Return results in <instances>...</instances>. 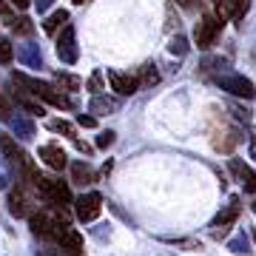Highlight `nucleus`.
Masks as SVG:
<instances>
[{
	"instance_id": "25",
	"label": "nucleus",
	"mask_w": 256,
	"mask_h": 256,
	"mask_svg": "<svg viewBox=\"0 0 256 256\" xmlns=\"http://www.w3.org/2000/svg\"><path fill=\"white\" fill-rule=\"evenodd\" d=\"M156 80H160V74L154 72V66H146L142 68V77H140V86H154Z\"/></svg>"
},
{
	"instance_id": "32",
	"label": "nucleus",
	"mask_w": 256,
	"mask_h": 256,
	"mask_svg": "<svg viewBox=\"0 0 256 256\" xmlns=\"http://www.w3.org/2000/svg\"><path fill=\"white\" fill-rule=\"evenodd\" d=\"M176 3H180L182 9H200V6H205V3H208V0H176Z\"/></svg>"
},
{
	"instance_id": "19",
	"label": "nucleus",
	"mask_w": 256,
	"mask_h": 256,
	"mask_svg": "<svg viewBox=\"0 0 256 256\" xmlns=\"http://www.w3.org/2000/svg\"><path fill=\"white\" fill-rule=\"evenodd\" d=\"M46 126H48V131H54V134H66V137L77 140V131H74V126H72V122H66V120H48Z\"/></svg>"
},
{
	"instance_id": "23",
	"label": "nucleus",
	"mask_w": 256,
	"mask_h": 256,
	"mask_svg": "<svg viewBox=\"0 0 256 256\" xmlns=\"http://www.w3.org/2000/svg\"><path fill=\"white\" fill-rule=\"evenodd\" d=\"M54 80L63 86V88H68V92H77L80 88V77H74V74H63V72H57L54 74Z\"/></svg>"
},
{
	"instance_id": "6",
	"label": "nucleus",
	"mask_w": 256,
	"mask_h": 256,
	"mask_svg": "<svg viewBox=\"0 0 256 256\" xmlns=\"http://www.w3.org/2000/svg\"><path fill=\"white\" fill-rule=\"evenodd\" d=\"M214 80H216V86H222V92H230L234 97H245V100H254L256 97L254 82L248 80V77H242V74L222 72V74H216Z\"/></svg>"
},
{
	"instance_id": "14",
	"label": "nucleus",
	"mask_w": 256,
	"mask_h": 256,
	"mask_svg": "<svg viewBox=\"0 0 256 256\" xmlns=\"http://www.w3.org/2000/svg\"><path fill=\"white\" fill-rule=\"evenodd\" d=\"M40 160L52 168V171H63L66 165H68V156L66 151L57 142H46V146H40Z\"/></svg>"
},
{
	"instance_id": "29",
	"label": "nucleus",
	"mask_w": 256,
	"mask_h": 256,
	"mask_svg": "<svg viewBox=\"0 0 256 256\" xmlns=\"http://www.w3.org/2000/svg\"><path fill=\"white\" fill-rule=\"evenodd\" d=\"M88 92L92 94H100L102 92V72H94L92 80H88Z\"/></svg>"
},
{
	"instance_id": "10",
	"label": "nucleus",
	"mask_w": 256,
	"mask_h": 256,
	"mask_svg": "<svg viewBox=\"0 0 256 256\" xmlns=\"http://www.w3.org/2000/svg\"><path fill=\"white\" fill-rule=\"evenodd\" d=\"M100 210H102V196L97 191H88L74 200V214H77L80 222H94L100 216Z\"/></svg>"
},
{
	"instance_id": "27",
	"label": "nucleus",
	"mask_w": 256,
	"mask_h": 256,
	"mask_svg": "<svg viewBox=\"0 0 256 256\" xmlns=\"http://www.w3.org/2000/svg\"><path fill=\"white\" fill-rule=\"evenodd\" d=\"M114 140H117V134H114V131H102L100 137H97V148H102V151H106V148L114 146Z\"/></svg>"
},
{
	"instance_id": "1",
	"label": "nucleus",
	"mask_w": 256,
	"mask_h": 256,
	"mask_svg": "<svg viewBox=\"0 0 256 256\" xmlns=\"http://www.w3.org/2000/svg\"><path fill=\"white\" fill-rule=\"evenodd\" d=\"M23 180H26V182L40 194V200L46 202V205H52V208L66 210L68 205H72V188H68V182H63V180H54V176L40 174L37 168L28 176H23Z\"/></svg>"
},
{
	"instance_id": "16",
	"label": "nucleus",
	"mask_w": 256,
	"mask_h": 256,
	"mask_svg": "<svg viewBox=\"0 0 256 256\" xmlns=\"http://www.w3.org/2000/svg\"><path fill=\"white\" fill-rule=\"evenodd\" d=\"M72 182L88 188V185L97 182V174H94V168L88 162H72Z\"/></svg>"
},
{
	"instance_id": "12",
	"label": "nucleus",
	"mask_w": 256,
	"mask_h": 256,
	"mask_svg": "<svg viewBox=\"0 0 256 256\" xmlns=\"http://www.w3.org/2000/svg\"><path fill=\"white\" fill-rule=\"evenodd\" d=\"M250 9V0H216V14L222 20H242Z\"/></svg>"
},
{
	"instance_id": "7",
	"label": "nucleus",
	"mask_w": 256,
	"mask_h": 256,
	"mask_svg": "<svg viewBox=\"0 0 256 256\" xmlns=\"http://www.w3.org/2000/svg\"><path fill=\"white\" fill-rule=\"evenodd\" d=\"M28 188H32V185H28L23 176H18V185H14L12 194H9V210L14 216H28L34 208H40V205L28 196Z\"/></svg>"
},
{
	"instance_id": "17",
	"label": "nucleus",
	"mask_w": 256,
	"mask_h": 256,
	"mask_svg": "<svg viewBox=\"0 0 256 256\" xmlns=\"http://www.w3.org/2000/svg\"><path fill=\"white\" fill-rule=\"evenodd\" d=\"M66 23H68V12L57 9V12H52V14H48V20L43 23V32H46V34H57V28L66 26Z\"/></svg>"
},
{
	"instance_id": "36",
	"label": "nucleus",
	"mask_w": 256,
	"mask_h": 256,
	"mask_svg": "<svg viewBox=\"0 0 256 256\" xmlns=\"http://www.w3.org/2000/svg\"><path fill=\"white\" fill-rule=\"evenodd\" d=\"M32 0H9V6H18V9H26Z\"/></svg>"
},
{
	"instance_id": "30",
	"label": "nucleus",
	"mask_w": 256,
	"mask_h": 256,
	"mask_svg": "<svg viewBox=\"0 0 256 256\" xmlns=\"http://www.w3.org/2000/svg\"><path fill=\"white\" fill-rule=\"evenodd\" d=\"M0 120L12 122V108H9V100H6V94L3 92H0Z\"/></svg>"
},
{
	"instance_id": "24",
	"label": "nucleus",
	"mask_w": 256,
	"mask_h": 256,
	"mask_svg": "<svg viewBox=\"0 0 256 256\" xmlns=\"http://www.w3.org/2000/svg\"><path fill=\"white\" fill-rule=\"evenodd\" d=\"M168 52H171V54H176V57H182L185 52H188V43H185V37H182V34H176L174 40H171Z\"/></svg>"
},
{
	"instance_id": "28",
	"label": "nucleus",
	"mask_w": 256,
	"mask_h": 256,
	"mask_svg": "<svg viewBox=\"0 0 256 256\" xmlns=\"http://www.w3.org/2000/svg\"><path fill=\"white\" fill-rule=\"evenodd\" d=\"M228 248H230V250H248V236H245V234H236V236L228 242Z\"/></svg>"
},
{
	"instance_id": "18",
	"label": "nucleus",
	"mask_w": 256,
	"mask_h": 256,
	"mask_svg": "<svg viewBox=\"0 0 256 256\" xmlns=\"http://www.w3.org/2000/svg\"><path fill=\"white\" fill-rule=\"evenodd\" d=\"M120 102L117 100H108V97H100V94H94L92 100V114H108V111H117Z\"/></svg>"
},
{
	"instance_id": "3",
	"label": "nucleus",
	"mask_w": 256,
	"mask_h": 256,
	"mask_svg": "<svg viewBox=\"0 0 256 256\" xmlns=\"http://www.w3.org/2000/svg\"><path fill=\"white\" fill-rule=\"evenodd\" d=\"M210 140H214V148L225 151V154L239 146V128L228 120V114L210 117Z\"/></svg>"
},
{
	"instance_id": "33",
	"label": "nucleus",
	"mask_w": 256,
	"mask_h": 256,
	"mask_svg": "<svg viewBox=\"0 0 256 256\" xmlns=\"http://www.w3.org/2000/svg\"><path fill=\"white\" fill-rule=\"evenodd\" d=\"M77 122H80L82 128H94V126H97V120H94L92 114H80V117H77Z\"/></svg>"
},
{
	"instance_id": "9",
	"label": "nucleus",
	"mask_w": 256,
	"mask_h": 256,
	"mask_svg": "<svg viewBox=\"0 0 256 256\" xmlns=\"http://www.w3.org/2000/svg\"><path fill=\"white\" fill-rule=\"evenodd\" d=\"M0 151L9 156V162L18 165L20 174H28V171H34V168H37L34 160H32V156H28L26 151H23V148L18 146V142H14V140L9 137V134H0Z\"/></svg>"
},
{
	"instance_id": "40",
	"label": "nucleus",
	"mask_w": 256,
	"mask_h": 256,
	"mask_svg": "<svg viewBox=\"0 0 256 256\" xmlns=\"http://www.w3.org/2000/svg\"><path fill=\"white\" fill-rule=\"evenodd\" d=\"M254 242H256V234H254Z\"/></svg>"
},
{
	"instance_id": "2",
	"label": "nucleus",
	"mask_w": 256,
	"mask_h": 256,
	"mask_svg": "<svg viewBox=\"0 0 256 256\" xmlns=\"http://www.w3.org/2000/svg\"><path fill=\"white\" fill-rule=\"evenodd\" d=\"M12 82L20 86V88H26V94H34L37 100H46V102H52V106H57V108H66V111L74 108V100L68 94H63L60 88H54V86H48V82H43V80H34V77H28V74H23V72L12 74Z\"/></svg>"
},
{
	"instance_id": "26",
	"label": "nucleus",
	"mask_w": 256,
	"mask_h": 256,
	"mask_svg": "<svg viewBox=\"0 0 256 256\" xmlns=\"http://www.w3.org/2000/svg\"><path fill=\"white\" fill-rule=\"evenodd\" d=\"M12 57H14V48H12V43L0 37V63H12Z\"/></svg>"
},
{
	"instance_id": "39",
	"label": "nucleus",
	"mask_w": 256,
	"mask_h": 256,
	"mask_svg": "<svg viewBox=\"0 0 256 256\" xmlns=\"http://www.w3.org/2000/svg\"><path fill=\"white\" fill-rule=\"evenodd\" d=\"M254 214H256V202H254Z\"/></svg>"
},
{
	"instance_id": "35",
	"label": "nucleus",
	"mask_w": 256,
	"mask_h": 256,
	"mask_svg": "<svg viewBox=\"0 0 256 256\" xmlns=\"http://www.w3.org/2000/svg\"><path fill=\"white\" fill-rule=\"evenodd\" d=\"M0 14H6V18H12V9H9V3H6V0H0Z\"/></svg>"
},
{
	"instance_id": "8",
	"label": "nucleus",
	"mask_w": 256,
	"mask_h": 256,
	"mask_svg": "<svg viewBox=\"0 0 256 256\" xmlns=\"http://www.w3.org/2000/svg\"><path fill=\"white\" fill-rule=\"evenodd\" d=\"M52 245H54L60 254H66V256H82V236L72 228V225H68V222H66L63 228L54 234Z\"/></svg>"
},
{
	"instance_id": "4",
	"label": "nucleus",
	"mask_w": 256,
	"mask_h": 256,
	"mask_svg": "<svg viewBox=\"0 0 256 256\" xmlns=\"http://www.w3.org/2000/svg\"><path fill=\"white\" fill-rule=\"evenodd\" d=\"M222 26H225V20H222L216 12H205V14L200 18V23H196V32H194V43H196L202 52L214 48V43H216V37H220Z\"/></svg>"
},
{
	"instance_id": "37",
	"label": "nucleus",
	"mask_w": 256,
	"mask_h": 256,
	"mask_svg": "<svg viewBox=\"0 0 256 256\" xmlns=\"http://www.w3.org/2000/svg\"><path fill=\"white\" fill-rule=\"evenodd\" d=\"M37 256H66V254H60V250H57V248H54V250H40V254H37Z\"/></svg>"
},
{
	"instance_id": "11",
	"label": "nucleus",
	"mask_w": 256,
	"mask_h": 256,
	"mask_svg": "<svg viewBox=\"0 0 256 256\" xmlns=\"http://www.w3.org/2000/svg\"><path fill=\"white\" fill-rule=\"evenodd\" d=\"M108 82H111V88L117 94H122V97H131V94H137V88H140L137 74L117 72V68H108Z\"/></svg>"
},
{
	"instance_id": "31",
	"label": "nucleus",
	"mask_w": 256,
	"mask_h": 256,
	"mask_svg": "<svg viewBox=\"0 0 256 256\" xmlns=\"http://www.w3.org/2000/svg\"><path fill=\"white\" fill-rule=\"evenodd\" d=\"M248 154H250V160L256 162V126L250 128V140H248Z\"/></svg>"
},
{
	"instance_id": "22",
	"label": "nucleus",
	"mask_w": 256,
	"mask_h": 256,
	"mask_svg": "<svg viewBox=\"0 0 256 256\" xmlns=\"http://www.w3.org/2000/svg\"><path fill=\"white\" fill-rule=\"evenodd\" d=\"M9 23H12V32H14V34H23V37H28L32 32H34V23H32L28 18H12Z\"/></svg>"
},
{
	"instance_id": "13",
	"label": "nucleus",
	"mask_w": 256,
	"mask_h": 256,
	"mask_svg": "<svg viewBox=\"0 0 256 256\" xmlns=\"http://www.w3.org/2000/svg\"><path fill=\"white\" fill-rule=\"evenodd\" d=\"M228 168H230V174L236 176V182L245 188V191L256 194V171L250 168V165H245L242 160H228Z\"/></svg>"
},
{
	"instance_id": "15",
	"label": "nucleus",
	"mask_w": 256,
	"mask_h": 256,
	"mask_svg": "<svg viewBox=\"0 0 256 256\" xmlns=\"http://www.w3.org/2000/svg\"><path fill=\"white\" fill-rule=\"evenodd\" d=\"M57 57L63 63H77V43H74V28L66 26L63 28V37L57 40Z\"/></svg>"
},
{
	"instance_id": "5",
	"label": "nucleus",
	"mask_w": 256,
	"mask_h": 256,
	"mask_svg": "<svg viewBox=\"0 0 256 256\" xmlns=\"http://www.w3.org/2000/svg\"><path fill=\"white\" fill-rule=\"evenodd\" d=\"M239 214H242V200H239V196H230V202L222 205V210L214 216V222H210V234L216 239H222L230 228H234V222L239 220Z\"/></svg>"
},
{
	"instance_id": "38",
	"label": "nucleus",
	"mask_w": 256,
	"mask_h": 256,
	"mask_svg": "<svg viewBox=\"0 0 256 256\" xmlns=\"http://www.w3.org/2000/svg\"><path fill=\"white\" fill-rule=\"evenodd\" d=\"M74 3H80V6H82V3H88V0H74Z\"/></svg>"
},
{
	"instance_id": "34",
	"label": "nucleus",
	"mask_w": 256,
	"mask_h": 256,
	"mask_svg": "<svg viewBox=\"0 0 256 256\" xmlns=\"http://www.w3.org/2000/svg\"><path fill=\"white\" fill-rule=\"evenodd\" d=\"M37 12H48V6H52V0H34Z\"/></svg>"
},
{
	"instance_id": "21",
	"label": "nucleus",
	"mask_w": 256,
	"mask_h": 256,
	"mask_svg": "<svg viewBox=\"0 0 256 256\" xmlns=\"http://www.w3.org/2000/svg\"><path fill=\"white\" fill-rule=\"evenodd\" d=\"M12 97H14V100L20 102V106H23V108L28 111V114H43V106H40V102H34V100H28L26 97V92H12Z\"/></svg>"
},
{
	"instance_id": "20",
	"label": "nucleus",
	"mask_w": 256,
	"mask_h": 256,
	"mask_svg": "<svg viewBox=\"0 0 256 256\" xmlns=\"http://www.w3.org/2000/svg\"><path fill=\"white\" fill-rule=\"evenodd\" d=\"M165 245H174V248H185V250H202L200 239H176V236H162Z\"/></svg>"
}]
</instances>
